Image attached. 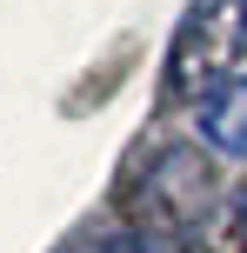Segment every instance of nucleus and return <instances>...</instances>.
<instances>
[{
	"label": "nucleus",
	"mask_w": 247,
	"mask_h": 253,
	"mask_svg": "<svg viewBox=\"0 0 247 253\" xmlns=\"http://www.w3.org/2000/svg\"><path fill=\"white\" fill-rule=\"evenodd\" d=\"M241 53H247V0H194L181 13V27H174V40H167L160 87L174 100L214 93V87H227Z\"/></svg>",
	"instance_id": "obj_1"
},
{
	"label": "nucleus",
	"mask_w": 247,
	"mask_h": 253,
	"mask_svg": "<svg viewBox=\"0 0 247 253\" xmlns=\"http://www.w3.org/2000/svg\"><path fill=\"white\" fill-rule=\"evenodd\" d=\"M200 133H207L214 153L247 160V80H227V87L207 93V107H200Z\"/></svg>",
	"instance_id": "obj_2"
},
{
	"label": "nucleus",
	"mask_w": 247,
	"mask_h": 253,
	"mask_svg": "<svg viewBox=\"0 0 247 253\" xmlns=\"http://www.w3.org/2000/svg\"><path fill=\"white\" fill-rule=\"evenodd\" d=\"M67 253H134V240H100V247H67Z\"/></svg>",
	"instance_id": "obj_3"
}]
</instances>
